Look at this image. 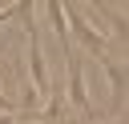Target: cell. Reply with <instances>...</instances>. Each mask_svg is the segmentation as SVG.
<instances>
[{"instance_id":"cell-2","label":"cell","mask_w":129,"mask_h":124,"mask_svg":"<svg viewBox=\"0 0 129 124\" xmlns=\"http://www.w3.org/2000/svg\"><path fill=\"white\" fill-rule=\"evenodd\" d=\"M64 16L73 20V36L85 44V56L101 60V56H105V32H97V28H93V24L81 16V8H77V4H69V8H64Z\"/></svg>"},{"instance_id":"cell-3","label":"cell","mask_w":129,"mask_h":124,"mask_svg":"<svg viewBox=\"0 0 129 124\" xmlns=\"http://www.w3.org/2000/svg\"><path fill=\"white\" fill-rule=\"evenodd\" d=\"M44 12H48V20H52V32H56V40H60V48L64 52H73V36H69V28H64V4H44Z\"/></svg>"},{"instance_id":"cell-5","label":"cell","mask_w":129,"mask_h":124,"mask_svg":"<svg viewBox=\"0 0 129 124\" xmlns=\"http://www.w3.org/2000/svg\"><path fill=\"white\" fill-rule=\"evenodd\" d=\"M16 12H20V4H16V8H0V24H8V20L16 16Z\"/></svg>"},{"instance_id":"cell-1","label":"cell","mask_w":129,"mask_h":124,"mask_svg":"<svg viewBox=\"0 0 129 124\" xmlns=\"http://www.w3.org/2000/svg\"><path fill=\"white\" fill-rule=\"evenodd\" d=\"M81 56L85 52H64V72H69V80H64V96L73 100V108L85 116V120H93L97 112H93V104H89V88H85V68H81Z\"/></svg>"},{"instance_id":"cell-4","label":"cell","mask_w":129,"mask_h":124,"mask_svg":"<svg viewBox=\"0 0 129 124\" xmlns=\"http://www.w3.org/2000/svg\"><path fill=\"white\" fill-rule=\"evenodd\" d=\"M60 112H64V88H52V92H48V104H44V116L56 120Z\"/></svg>"},{"instance_id":"cell-6","label":"cell","mask_w":129,"mask_h":124,"mask_svg":"<svg viewBox=\"0 0 129 124\" xmlns=\"http://www.w3.org/2000/svg\"><path fill=\"white\" fill-rule=\"evenodd\" d=\"M0 48H4V44H0Z\"/></svg>"}]
</instances>
